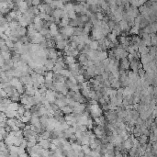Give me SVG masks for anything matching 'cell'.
<instances>
[{
	"instance_id": "obj_34",
	"label": "cell",
	"mask_w": 157,
	"mask_h": 157,
	"mask_svg": "<svg viewBox=\"0 0 157 157\" xmlns=\"http://www.w3.org/2000/svg\"><path fill=\"white\" fill-rule=\"evenodd\" d=\"M39 32H40V33L41 34V35H42L43 37H45L46 35H48V34H49V29H45V28H42V29H41V30L39 31Z\"/></svg>"
},
{
	"instance_id": "obj_8",
	"label": "cell",
	"mask_w": 157,
	"mask_h": 157,
	"mask_svg": "<svg viewBox=\"0 0 157 157\" xmlns=\"http://www.w3.org/2000/svg\"><path fill=\"white\" fill-rule=\"evenodd\" d=\"M64 62L66 65H69V64L76 63V60H75V58H74V57L71 56V55H65L64 58Z\"/></svg>"
},
{
	"instance_id": "obj_2",
	"label": "cell",
	"mask_w": 157,
	"mask_h": 157,
	"mask_svg": "<svg viewBox=\"0 0 157 157\" xmlns=\"http://www.w3.org/2000/svg\"><path fill=\"white\" fill-rule=\"evenodd\" d=\"M119 69H123V70H129L130 69V61L128 58H122L120 59V67Z\"/></svg>"
},
{
	"instance_id": "obj_31",
	"label": "cell",
	"mask_w": 157,
	"mask_h": 157,
	"mask_svg": "<svg viewBox=\"0 0 157 157\" xmlns=\"http://www.w3.org/2000/svg\"><path fill=\"white\" fill-rule=\"evenodd\" d=\"M40 134L42 139H49L50 138V131H48V130H44L42 132H40Z\"/></svg>"
},
{
	"instance_id": "obj_43",
	"label": "cell",
	"mask_w": 157,
	"mask_h": 157,
	"mask_svg": "<svg viewBox=\"0 0 157 157\" xmlns=\"http://www.w3.org/2000/svg\"><path fill=\"white\" fill-rule=\"evenodd\" d=\"M147 0H138V2H139V5L140 6H141V5H143L145 2H146Z\"/></svg>"
},
{
	"instance_id": "obj_46",
	"label": "cell",
	"mask_w": 157,
	"mask_h": 157,
	"mask_svg": "<svg viewBox=\"0 0 157 157\" xmlns=\"http://www.w3.org/2000/svg\"><path fill=\"white\" fill-rule=\"evenodd\" d=\"M150 2H156V0H149Z\"/></svg>"
},
{
	"instance_id": "obj_24",
	"label": "cell",
	"mask_w": 157,
	"mask_h": 157,
	"mask_svg": "<svg viewBox=\"0 0 157 157\" xmlns=\"http://www.w3.org/2000/svg\"><path fill=\"white\" fill-rule=\"evenodd\" d=\"M5 43H6V45H7V47H8V49H9L10 52H11L12 49H13V47H14V41H12L10 39L7 38V39L5 40Z\"/></svg>"
},
{
	"instance_id": "obj_40",
	"label": "cell",
	"mask_w": 157,
	"mask_h": 157,
	"mask_svg": "<svg viewBox=\"0 0 157 157\" xmlns=\"http://www.w3.org/2000/svg\"><path fill=\"white\" fill-rule=\"evenodd\" d=\"M151 46H156V44H157V38L156 36L155 37H153V38H151Z\"/></svg>"
},
{
	"instance_id": "obj_15",
	"label": "cell",
	"mask_w": 157,
	"mask_h": 157,
	"mask_svg": "<svg viewBox=\"0 0 157 157\" xmlns=\"http://www.w3.org/2000/svg\"><path fill=\"white\" fill-rule=\"evenodd\" d=\"M59 74H62V75L64 77H65V78H68V77L71 75L70 71H69V69H67V68H63V69H61L60 72H59Z\"/></svg>"
},
{
	"instance_id": "obj_18",
	"label": "cell",
	"mask_w": 157,
	"mask_h": 157,
	"mask_svg": "<svg viewBox=\"0 0 157 157\" xmlns=\"http://www.w3.org/2000/svg\"><path fill=\"white\" fill-rule=\"evenodd\" d=\"M138 140L140 141V143H147L148 140H149V138H148L147 135H144V134H141L140 136L137 138Z\"/></svg>"
},
{
	"instance_id": "obj_33",
	"label": "cell",
	"mask_w": 157,
	"mask_h": 157,
	"mask_svg": "<svg viewBox=\"0 0 157 157\" xmlns=\"http://www.w3.org/2000/svg\"><path fill=\"white\" fill-rule=\"evenodd\" d=\"M137 74L139 75V77H140V79H142V78H144V75H145V71L142 68H140V69H138Z\"/></svg>"
},
{
	"instance_id": "obj_20",
	"label": "cell",
	"mask_w": 157,
	"mask_h": 157,
	"mask_svg": "<svg viewBox=\"0 0 157 157\" xmlns=\"http://www.w3.org/2000/svg\"><path fill=\"white\" fill-rule=\"evenodd\" d=\"M110 87L114 89H118L121 87V84H120V81L119 79H115V80L110 84Z\"/></svg>"
},
{
	"instance_id": "obj_17",
	"label": "cell",
	"mask_w": 157,
	"mask_h": 157,
	"mask_svg": "<svg viewBox=\"0 0 157 157\" xmlns=\"http://www.w3.org/2000/svg\"><path fill=\"white\" fill-rule=\"evenodd\" d=\"M61 111H62L64 115H65V114H70V113L73 112V108H72L70 106L66 105V106H64V107H62V108H61Z\"/></svg>"
},
{
	"instance_id": "obj_37",
	"label": "cell",
	"mask_w": 157,
	"mask_h": 157,
	"mask_svg": "<svg viewBox=\"0 0 157 157\" xmlns=\"http://www.w3.org/2000/svg\"><path fill=\"white\" fill-rule=\"evenodd\" d=\"M115 21L114 20H111V19H109L108 21L107 22V26H108V28L110 29V30H113V28H114V26H115Z\"/></svg>"
},
{
	"instance_id": "obj_13",
	"label": "cell",
	"mask_w": 157,
	"mask_h": 157,
	"mask_svg": "<svg viewBox=\"0 0 157 157\" xmlns=\"http://www.w3.org/2000/svg\"><path fill=\"white\" fill-rule=\"evenodd\" d=\"M148 25H149V21L140 16V24H139V28L141 30V29L145 28L146 26H148Z\"/></svg>"
},
{
	"instance_id": "obj_12",
	"label": "cell",
	"mask_w": 157,
	"mask_h": 157,
	"mask_svg": "<svg viewBox=\"0 0 157 157\" xmlns=\"http://www.w3.org/2000/svg\"><path fill=\"white\" fill-rule=\"evenodd\" d=\"M4 113H5V115H6V117H7V118H16L17 111L11 110V109H8V108H7L6 110L4 111Z\"/></svg>"
},
{
	"instance_id": "obj_16",
	"label": "cell",
	"mask_w": 157,
	"mask_h": 157,
	"mask_svg": "<svg viewBox=\"0 0 157 157\" xmlns=\"http://www.w3.org/2000/svg\"><path fill=\"white\" fill-rule=\"evenodd\" d=\"M20 105L17 102H10V104L8 105V107H7V108L8 109H11V110H15L17 111V108H18V107H19Z\"/></svg>"
},
{
	"instance_id": "obj_27",
	"label": "cell",
	"mask_w": 157,
	"mask_h": 157,
	"mask_svg": "<svg viewBox=\"0 0 157 157\" xmlns=\"http://www.w3.org/2000/svg\"><path fill=\"white\" fill-rule=\"evenodd\" d=\"M0 54L4 60H8L11 58V52H0Z\"/></svg>"
},
{
	"instance_id": "obj_1",
	"label": "cell",
	"mask_w": 157,
	"mask_h": 157,
	"mask_svg": "<svg viewBox=\"0 0 157 157\" xmlns=\"http://www.w3.org/2000/svg\"><path fill=\"white\" fill-rule=\"evenodd\" d=\"M49 33L52 37H55L57 34H59V28H58V25L55 23H51L50 26H49Z\"/></svg>"
},
{
	"instance_id": "obj_23",
	"label": "cell",
	"mask_w": 157,
	"mask_h": 157,
	"mask_svg": "<svg viewBox=\"0 0 157 157\" xmlns=\"http://www.w3.org/2000/svg\"><path fill=\"white\" fill-rule=\"evenodd\" d=\"M83 34V28L81 27H74V35H76V36H80Z\"/></svg>"
},
{
	"instance_id": "obj_44",
	"label": "cell",
	"mask_w": 157,
	"mask_h": 157,
	"mask_svg": "<svg viewBox=\"0 0 157 157\" xmlns=\"http://www.w3.org/2000/svg\"><path fill=\"white\" fill-rule=\"evenodd\" d=\"M76 1L79 4H82V5H84V4L86 3V1H87V0H76Z\"/></svg>"
},
{
	"instance_id": "obj_42",
	"label": "cell",
	"mask_w": 157,
	"mask_h": 157,
	"mask_svg": "<svg viewBox=\"0 0 157 157\" xmlns=\"http://www.w3.org/2000/svg\"><path fill=\"white\" fill-rule=\"evenodd\" d=\"M68 79L71 81V82H73L74 84H78L77 83V80H76V78L74 76H73V75H70V76L68 77Z\"/></svg>"
},
{
	"instance_id": "obj_35",
	"label": "cell",
	"mask_w": 157,
	"mask_h": 157,
	"mask_svg": "<svg viewBox=\"0 0 157 157\" xmlns=\"http://www.w3.org/2000/svg\"><path fill=\"white\" fill-rule=\"evenodd\" d=\"M156 46H150L149 47V53L150 54H154L156 55Z\"/></svg>"
},
{
	"instance_id": "obj_39",
	"label": "cell",
	"mask_w": 157,
	"mask_h": 157,
	"mask_svg": "<svg viewBox=\"0 0 157 157\" xmlns=\"http://www.w3.org/2000/svg\"><path fill=\"white\" fill-rule=\"evenodd\" d=\"M30 1L31 3V6H37V7L41 3V0H30Z\"/></svg>"
},
{
	"instance_id": "obj_19",
	"label": "cell",
	"mask_w": 157,
	"mask_h": 157,
	"mask_svg": "<svg viewBox=\"0 0 157 157\" xmlns=\"http://www.w3.org/2000/svg\"><path fill=\"white\" fill-rule=\"evenodd\" d=\"M139 30H140V28H139V26L133 25L132 27H130V30H129V33L133 34V35H137L138 32H139Z\"/></svg>"
},
{
	"instance_id": "obj_45",
	"label": "cell",
	"mask_w": 157,
	"mask_h": 157,
	"mask_svg": "<svg viewBox=\"0 0 157 157\" xmlns=\"http://www.w3.org/2000/svg\"><path fill=\"white\" fill-rule=\"evenodd\" d=\"M44 1V3H46V4H49L50 5L52 2V0H43Z\"/></svg>"
},
{
	"instance_id": "obj_41",
	"label": "cell",
	"mask_w": 157,
	"mask_h": 157,
	"mask_svg": "<svg viewBox=\"0 0 157 157\" xmlns=\"http://www.w3.org/2000/svg\"><path fill=\"white\" fill-rule=\"evenodd\" d=\"M75 78H76V80H77V83H82V82H84V81H85L83 75H82L81 74H78V75H77Z\"/></svg>"
},
{
	"instance_id": "obj_25",
	"label": "cell",
	"mask_w": 157,
	"mask_h": 157,
	"mask_svg": "<svg viewBox=\"0 0 157 157\" xmlns=\"http://www.w3.org/2000/svg\"><path fill=\"white\" fill-rule=\"evenodd\" d=\"M97 47H98V42H97V40H91V42L89 43V48H90L91 50H97Z\"/></svg>"
},
{
	"instance_id": "obj_21",
	"label": "cell",
	"mask_w": 157,
	"mask_h": 157,
	"mask_svg": "<svg viewBox=\"0 0 157 157\" xmlns=\"http://www.w3.org/2000/svg\"><path fill=\"white\" fill-rule=\"evenodd\" d=\"M95 69H96V66L93 64V65H90V66H87V69L86 71L90 74L91 77H94L95 76Z\"/></svg>"
},
{
	"instance_id": "obj_32",
	"label": "cell",
	"mask_w": 157,
	"mask_h": 157,
	"mask_svg": "<svg viewBox=\"0 0 157 157\" xmlns=\"http://www.w3.org/2000/svg\"><path fill=\"white\" fill-rule=\"evenodd\" d=\"M79 53H80V52H79V51L77 50V49H73V50H71V56H73L74 58H75V59L78 57Z\"/></svg>"
},
{
	"instance_id": "obj_38",
	"label": "cell",
	"mask_w": 157,
	"mask_h": 157,
	"mask_svg": "<svg viewBox=\"0 0 157 157\" xmlns=\"http://www.w3.org/2000/svg\"><path fill=\"white\" fill-rule=\"evenodd\" d=\"M95 14H96V17H97V18L98 20L103 19V17H104V15H105L103 12H97V13H95Z\"/></svg>"
},
{
	"instance_id": "obj_14",
	"label": "cell",
	"mask_w": 157,
	"mask_h": 157,
	"mask_svg": "<svg viewBox=\"0 0 157 157\" xmlns=\"http://www.w3.org/2000/svg\"><path fill=\"white\" fill-rule=\"evenodd\" d=\"M69 22H70V18L68 17H62V19H61L59 25H60V27H66V26L69 25Z\"/></svg>"
},
{
	"instance_id": "obj_4",
	"label": "cell",
	"mask_w": 157,
	"mask_h": 157,
	"mask_svg": "<svg viewBox=\"0 0 157 157\" xmlns=\"http://www.w3.org/2000/svg\"><path fill=\"white\" fill-rule=\"evenodd\" d=\"M29 5H28L27 1H21L19 4H18V11H19L20 13H25L28 9H29Z\"/></svg>"
},
{
	"instance_id": "obj_28",
	"label": "cell",
	"mask_w": 157,
	"mask_h": 157,
	"mask_svg": "<svg viewBox=\"0 0 157 157\" xmlns=\"http://www.w3.org/2000/svg\"><path fill=\"white\" fill-rule=\"evenodd\" d=\"M149 27H150V30H151V33H152V32H154V33L156 32V30H157V23L156 22L149 23Z\"/></svg>"
},
{
	"instance_id": "obj_22",
	"label": "cell",
	"mask_w": 157,
	"mask_h": 157,
	"mask_svg": "<svg viewBox=\"0 0 157 157\" xmlns=\"http://www.w3.org/2000/svg\"><path fill=\"white\" fill-rule=\"evenodd\" d=\"M105 72V70H104V67L101 66L100 65H97V66H96V69H95V75H97V74H102Z\"/></svg>"
},
{
	"instance_id": "obj_26",
	"label": "cell",
	"mask_w": 157,
	"mask_h": 157,
	"mask_svg": "<svg viewBox=\"0 0 157 157\" xmlns=\"http://www.w3.org/2000/svg\"><path fill=\"white\" fill-rule=\"evenodd\" d=\"M106 58H107V51L100 52V53H99V55L97 57V59L99 61H102L104 60V59H106Z\"/></svg>"
},
{
	"instance_id": "obj_5",
	"label": "cell",
	"mask_w": 157,
	"mask_h": 157,
	"mask_svg": "<svg viewBox=\"0 0 157 157\" xmlns=\"http://www.w3.org/2000/svg\"><path fill=\"white\" fill-rule=\"evenodd\" d=\"M43 149H50L51 145V138L49 139H41V140L38 142Z\"/></svg>"
},
{
	"instance_id": "obj_29",
	"label": "cell",
	"mask_w": 157,
	"mask_h": 157,
	"mask_svg": "<svg viewBox=\"0 0 157 157\" xmlns=\"http://www.w3.org/2000/svg\"><path fill=\"white\" fill-rule=\"evenodd\" d=\"M67 17H69L70 19H74V18H76V13L74 10H71L69 12H67Z\"/></svg>"
},
{
	"instance_id": "obj_47",
	"label": "cell",
	"mask_w": 157,
	"mask_h": 157,
	"mask_svg": "<svg viewBox=\"0 0 157 157\" xmlns=\"http://www.w3.org/2000/svg\"><path fill=\"white\" fill-rule=\"evenodd\" d=\"M1 1H3V0H0V2H1Z\"/></svg>"
},
{
	"instance_id": "obj_9",
	"label": "cell",
	"mask_w": 157,
	"mask_h": 157,
	"mask_svg": "<svg viewBox=\"0 0 157 157\" xmlns=\"http://www.w3.org/2000/svg\"><path fill=\"white\" fill-rule=\"evenodd\" d=\"M122 147L125 148L126 150H130V148L132 147V142H131V140H130V138L129 137L128 139H126V140H124L123 141H122Z\"/></svg>"
},
{
	"instance_id": "obj_11",
	"label": "cell",
	"mask_w": 157,
	"mask_h": 157,
	"mask_svg": "<svg viewBox=\"0 0 157 157\" xmlns=\"http://www.w3.org/2000/svg\"><path fill=\"white\" fill-rule=\"evenodd\" d=\"M29 123L31 124V125H36V124L40 123V116H38V115H33V114H32L30 119Z\"/></svg>"
},
{
	"instance_id": "obj_10",
	"label": "cell",
	"mask_w": 157,
	"mask_h": 157,
	"mask_svg": "<svg viewBox=\"0 0 157 157\" xmlns=\"http://www.w3.org/2000/svg\"><path fill=\"white\" fill-rule=\"evenodd\" d=\"M128 112V115L130 116L131 119H133V120H136L137 118L140 117V114H139V112H138L136 109H130V110H127Z\"/></svg>"
},
{
	"instance_id": "obj_48",
	"label": "cell",
	"mask_w": 157,
	"mask_h": 157,
	"mask_svg": "<svg viewBox=\"0 0 157 157\" xmlns=\"http://www.w3.org/2000/svg\"><path fill=\"white\" fill-rule=\"evenodd\" d=\"M129 1H130V0H129Z\"/></svg>"
},
{
	"instance_id": "obj_30",
	"label": "cell",
	"mask_w": 157,
	"mask_h": 157,
	"mask_svg": "<svg viewBox=\"0 0 157 157\" xmlns=\"http://www.w3.org/2000/svg\"><path fill=\"white\" fill-rule=\"evenodd\" d=\"M25 110H26V109H25V107H23V105H20L19 107H18V108H17V113L19 115L20 117H21V116H23V115H24V113H25Z\"/></svg>"
},
{
	"instance_id": "obj_6",
	"label": "cell",
	"mask_w": 157,
	"mask_h": 157,
	"mask_svg": "<svg viewBox=\"0 0 157 157\" xmlns=\"http://www.w3.org/2000/svg\"><path fill=\"white\" fill-rule=\"evenodd\" d=\"M120 24V30L121 31H126V32H129V30H130V26H129V24L126 20L124 19H121L119 22Z\"/></svg>"
},
{
	"instance_id": "obj_36",
	"label": "cell",
	"mask_w": 157,
	"mask_h": 157,
	"mask_svg": "<svg viewBox=\"0 0 157 157\" xmlns=\"http://www.w3.org/2000/svg\"><path fill=\"white\" fill-rule=\"evenodd\" d=\"M82 75H83V77H84V79H85V81H89V79L91 78L90 74H88L87 71H84L83 74H82Z\"/></svg>"
},
{
	"instance_id": "obj_3",
	"label": "cell",
	"mask_w": 157,
	"mask_h": 157,
	"mask_svg": "<svg viewBox=\"0 0 157 157\" xmlns=\"http://www.w3.org/2000/svg\"><path fill=\"white\" fill-rule=\"evenodd\" d=\"M54 64H55V61L52 60V59H49V58H47L46 60L44 61V64H43V65L45 66V68L47 69V71H49V70H52Z\"/></svg>"
},
{
	"instance_id": "obj_7",
	"label": "cell",
	"mask_w": 157,
	"mask_h": 157,
	"mask_svg": "<svg viewBox=\"0 0 157 157\" xmlns=\"http://www.w3.org/2000/svg\"><path fill=\"white\" fill-rule=\"evenodd\" d=\"M64 80H65V77H64L62 74H60L59 73H53V76H52V81L54 83H58V82H61V83H64Z\"/></svg>"
}]
</instances>
